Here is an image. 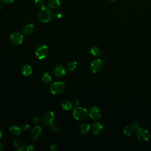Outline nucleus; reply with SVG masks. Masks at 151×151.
Here are the masks:
<instances>
[{
	"label": "nucleus",
	"mask_w": 151,
	"mask_h": 151,
	"mask_svg": "<svg viewBox=\"0 0 151 151\" xmlns=\"http://www.w3.org/2000/svg\"><path fill=\"white\" fill-rule=\"evenodd\" d=\"M34 2H35V5H37V6L38 8H40L44 7V5H45L44 0H35Z\"/></svg>",
	"instance_id": "25"
},
{
	"label": "nucleus",
	"mask_w": 151,
	"mask_h": 151,
	"mask_svg": "<svg viewBox=\"0 0 151 151\" xmlns=\"http://www.w3.org/2000/svg\"><path fill=\"white\" fill-rule=\"evenodd\" d=\"M34 31V26L31 24H28L25 25L23 29H22V32L25 35H29Z\"/></svg>",
	"instance_id": "18"
},
{
	"label": "nucleus",
	"mask_w": 151,
	"mask_h": 151,
	"mask_svg": "<svg viewBox=\"0 0 151 151\" xmlns=\"http://www.w3.org/2000/svg\"><path fill=\"white\" fill-rule=\"evenodd\" d=\"M2 130L0 129V139H1V136H2Z\"/></svg>",
	"instance_id": "35"
},
{
	"label": "nucleus",
	"mask_w": 151,
	"mask_h": 151,
	"mask_svg": "<svg viewBox=\"0 0 151 151\" xmlns=\"http://www.w3.org/2000/svg\"><path fill=\"white\" fill-rule=\"evenodd\" d=\"M90 52L93 55H94V57H100L101 54V52L100 49L97 47H91L90 50Z\"/></svg>",
	"instance_id": "19"
},
{
	"label": "nucleus",
	"mask_w": 151,
	"mask_h": 151,
	"mask_svg": "<svg viewBox=\"0 0 151 151\" xmlns=\"http://www.w3.org/2000/svg\"><path fill=\"white\" fill-rule=\"evenodd\" d=\"M90 129V126L87 123H81L78 127V130L80 133L81 134H86L88 133Z\"/></svg>",
	"instance_id": "16"
},
{
	"label": "nucleus",
	"mask_w": 151,
	"mask_h": 151,
	"mask_svg": "<svg viewBox=\"0 0 151 151\" xmlns=\"http://www.w3.org/2000/svg\"><path fill=\"white\" fill-rule=\"evenodd\" d=\"M76 66H77V63L74 61H71L67 63V68L69 71H73L76 68Z\"/></svg>",
	"instance_id": "23"
},
{
	"label": "nucleus",
	"mask_w": 151,
	"mask_h": 151,
	"mask_svg": "<svg viewBox=\"0 0 151 151\" xmlns=\"http://www.w3.org/2000/svg\"><path fill=\"white\" fill-rule=\"evenodd\" d=\"M42 133V129L39 126H35V127L31 130V137L32 140H37L41 136Z\"/></svg>",
	"instance_id": "11"
},
{
	"label": "nucleus",
	"mask_w": 151,
	"mask_h": 151,
	"mask_svg": "<svg viewBox=\"0 0 151 151\" xmlns=\"http://www.w3.org/2000/svg\"><path fill=\"white\" fill-rule=\"evenodd\" d=\"M92 132L95 135H100L104 131V126L100 122H94L90 126Z\"/></svg>",
	"instance_id": "9"
},
{
	"label": "nucleus",
	"mask_w": 151,
	"mask_h": 151,
	"mask_svg": "<svg viewBox=\"0 0 151 151\" xmlns=\"http://www.w3.org/2000/svg\"><path fill=\"white\" fill-rule=\"evenodd\" d=\"M24 40V37L19 32H14L11 34L9 37V41L13 45H18L21 44Z\"/></svg>",
	"instance_id": "6"
},
{
	"label": "nucleus",
	"mask_w": 151,
	"mask_h": 151,
	"mask_svg": "<svg viewBox=\"0 0 151 151\" xmlns=\"http://www.w3.org/2000/svg\"><path fill=\"white\" fill-rule=\"evenodd\" d=\"M88 115L93 120H96L101 117V113L100 110L97 107L93 106L90 109Z\"/></svg>",
	"instance_id": "10"
},
{
	"label": "nucleus",
	"mask_w": 151,
	"mask_h": 151,
	"mask_svg": "<svg viewBox=\"0 0 151 151\" xmlns=\"http://www.w3.org/2000/svg\"><path fill=\"white\" fill-rule=\"evenodd\" d=\"M34 149H35V148H34V146H32V145H29V146H27L26 150H28V151H32V150H34Z\"/></svg>",
	"instance_id": "32"
},
{
	"label": "nucleus",
	"mask_w": 151,
	"mask_h": 151,
	"mask_svg": "<svg viewBox=\"0 0 151 151\" xmlns=\"http://www.w3.org/2000/svg\"><path fill=\"white\" fill-rule=\"evenodd\" d=\"M21 128L22 130H27L29 129V126L28 124H24Z\"/></svg>",
	"instance_id": "33"
},
{
	"label": "nucleus",
	"mask_w": 151,
	"mask_h": 151,
	"mask_svg": "<svg viewBox=\"0 0 151 151\" xmlns=\"http://www.w3.org/2000/svg\"><path fill=\"white\" fill-rule=\"evenodd\" d=\"M22 128L18 125H12L9 128V133L14 136L19 135L22 132Z\"/></svg>",
	"instance_id": "14"
},
{
	"label": "nucleus",
	"mask_w": 151,
	"mask_h": 151,
	"mask_svg": "<svg viewBox=\"0 0 151 151\" xmlns=\"http://www.w3.org/2000/svg\"><path fill=\"white\" fill-rule=\"evenodd\" d=\"M42 80L44 83H45L47 84H48L51 82L52 77H51V75L49 73H45L44 74L42 77Z\"/></svg>",
	"instance_id": "22"
},
{
	"label": "nucleus",
	"mask_w": 151,
	"mask_h": 151,
	"mask_svg": "<svg viewBox=\"0 0 151 151\" xmlns=\"http://www.w3.org/2000/svg\"><path fill=\"white\" fill-rule=\"evenodd\" d=\"M135 131H136V129L132 124L126 126L123 129V133L126 136L132 135L135 132Z\"/></svg>",
	"instance_id": "15"
},
{
	"label": "nucleus",
	"mask_w": 151,
	"mask_h": 151,
	"mask_svg": "<svg viewBox=\"0 0 151 151\" xmlns=\"http://www.w3.org/2000/svg\"><path fill=\"white\" fill-rule=\"evenodd\" d=\"M21 72L24 76H29L32 74V68L31 65L28 64L23 65L21 68Z\"/></svg>",
	"instance_id": "13"
},
{
	"label": "nucleus",
	"mask_w": 151,
	"mask_h": 151,
	"mask_svg": "<svg viewBox=\"0 0 151 151\" xmlns=\"http://www.w3.org/2000/svg\"><path fill=\"white\" fill-rule=\"evenodd\" d=\"M136 137L139 141L146 142L149 140L150 134L147 130L139 127L136 130Z\"/></svg>",
	"instance_id": "5"
},
{
	"label": "nucleus",
	"mask_w": 151,
	"mask_h": 151,
	"mask_svg": "<svg viewBox=\"0 0 151 151\" xmlns=\"http://www.w3.org/2000/svg\"><path fill=\"white\" fill-rule=\"evenodd\" d=\"M109 1H114V0H109Z\"/></svg>",
	"instance_id": "36"
},
{
	"label": "nucleus",
	"mask_w": 151,
	"mask_h": 151,
	"mask_svg": "<svg viewBox=\"0 0 151 151\" xmlns=\"http://www.w3.org/2000/svg\"><path fill=\"white\" fill-rule=\"evenodd\" d=\"M61 106L64 110H68L72 108L73 104L68 100H64L63 101H62Z\"/></svg>",
	"instance_id": "21"
},
{
	"label": "nucleus",
	"mask_w": 151,
	"mask_h": 151,
	"mask_svg": "<svg viewBox=\"0 0 151 151\" xmlns=\"http://www.w3.org/2000/svg\"><path fill=\"white\" fill-rule=\"evenodd\" d=\"M53 13L49 7L44 6L41 8L38 14V19L40 22L42 23L48 22L52 20Z\"/></svg>",
	"instance_id": "1"
},
{
	"label": "nucleus",
	"mask_w": 151,
	"mask_h": 151,
	"mask_svg": "<svg viewBox=\"0 0 151 151\" xmlns=\"http://www.w3.org/2000/svg\"><path fill=\"white\" fill-rule=\"evenodd\" d=\"M50 150L51 151H57L58 150V147L55 145L53 144L50 146Z\"/></svg>",
	"instance_id": "30"
},
{
	"label": "nucleus",
	"mask_w": 151,
	"mask_h": 151,
	"mask_svg": "<svg viewBox=\"0 0 151 151\" xmlns=\"http://www.w3.org/2000/svg\"><path fill=\"white\" fill-rule=\"evenodd\" d=\"M104 61L105 60L100 58L93 60L90 64V68L92 72L94 73H97L101 71L103 68Z\"/></svg>",
	"instance_id": "4"
},
{
	"label": "nucleus",
	"mask_w": 151,
	"mask_h": 151,
	"mask_svg": "<svg viewBox=\"0 0 151 151\" xmlns=\"http://www.w3.org/2000/svg\"><path fill=\"white\" fill-rule=\"evenodd\" d=\"M52 73L56 77L61 78L65 74V69L62 65H57L53 68Z\"/></svg>",
	"instance_id": "12"
},
{
	"label": "nucleus",
	"mask_w": 151,
	"mask_h": 151,
	"mask_svg": "<svg viewBox=\"0 0 151 151\" xmlns=\"http://www.w3.org/2000/svg\"><path fill=\"white\" fill-rule=\"evenodd\" d=\"M32 123L34 126H38L40 123V117L38 116H35L32 119Z\"/></svg>",
	"instance_id": "26"
},
{
	"label": "nucleus",
	"mask_w": 151,
	"mask_h": 151,
	"mask_svg": "<svg viewBox=\"0 0 151 151\" xmlns=\"http://www.w3.org/2000/svg\"><path fill=\"white\" fill-rule=\"evenodd\" d=\"M54 114L51 111H47L42 116V122L44 124L50 126L54 123Z\"/></svg>",
	"instance_id": "8"
},
{
	"label": "nucleus",
	"mask_w": 151,
	"mask_h": 151,
	"mask_svg": "<svg viewBox=\"0 0 151 151\" xmlns=\"http://www.w3.org/2000/svg\"><path fill=\"white\" fill-rule=\"evenodd\" d=\"M78 103H79V100H78V99H75L73 100V104L75 107H77V106H78Z\"/></svg>",
	"instance_id": "31"
},
{
	"label": "nucleus",
	"mask_w": 151,
	"mask_h": 151,
	"mask_svg": "<svg viewBox=\"0 0 151 151\" xmlns=\"http://www.w3.org/2000/svg\"><path fill=\"white\" fill-rule=\"evenodd\" d=\"M47 4L50 8H57L60 5V1L59 0H48Z\"/></svg>",
	"instance_id": "20"
},
{
	"label": "nucleus",
	"mask_w": 151,
	"mask_h": 151,
	"mask_svg": "<svg viewBox=\"0 0 151 151\" xmlns=\"http://www.w3.org/2000/svg\"><path fill=\"white\" fill-rule=\"evenodd\" d=\"M48 129L50 130V131H51V132L54 133H57L60 131L57 125L54 124V123L48 126Z\"/></svg>",
	"instance_id": "24"
},
{
	"label": "nucleus",
	"mask_w": 151,
	"mask_h": 151,
	"mask_svg": "<svg viewBox=\"0 0 151 151\" xmlns=\"http://www.w3.org/2000/svg\"><path fill=\"white\" fill-rule=\"evenodd\" d=\"M48 53V47L45 45L39 46L35 50V54L40 60L45 58Z\"/></svg>",
	"instance_id": "7"
},
{
	"label": "nucleus",
	"mask_w": 151,
	"mask_h": 151,
	"mask_svg": "<svg viewBox=\"0 0 151 151\" xmlns=\"http://www.w3.org/2000/svg\"><path fill=\"white\" fill-rule=\"evenodd\" d=\"M87 110L81 107H75L73 111V117L77 120H83L87 118L88 116Z\"/></svg>",
	"instance_id": "2"
},
{
	"label": "nucleus",
	"mask_w": 151,
	"mask_h": 151,
	"mask_svg": "<svg viewBox=\"0 0 151 151\" xmlns=\"http://www.w3.org/2000/svg\"><path fill=\"white\" fill-rule=\"evenodd\" d=\"M14 145L18 150H26L27 149V146L25 145L24 143H23V142L19 139H15L14 141Z\"/></svg>",
	"instance_id": "17"
},
{
	"label": "nucleus",
	"mask_w": 151,
	"mask_h": 151,
	"mask_svg": "<svg viewBox=\"0 0 151 151\" xmlns=\"http://www.w3.org/2000/svg\"><path fill=\"white\" fill-rule=\"evenodd\" d=\"M55 17H56L58 19H60V18L63 17V13H62L61 11H57V12H55Z\"/></svg>",
	"instance_id": "29"
},
{
	"label": "nucleus",
	"mask_w": 151,
	"mask_h": 151,
	"mask_svg": "<svg viewBox=\"0 0 151 151\" xmlns=\"http://www.w3.org/2000/svg\"><path fill=\"white\" fill-rule=\"evenodd\" d=\"M65 89V85L62 81H55L50 86V91L53 94L58 95L63 93Z\"/></svg>",
	"instance_id": "3"
},
{
	"label": "nucleus",
	"mask_w": 151,
	"mask_h": 151,
	"mask_svg": "<svg viewBox=\"0 0 151 151\" xmlns=\"http://www.w3.org/2000/svg\"><path fill=\"white\" fill-rule=\"evenodd\" d=\"M0 9H1V5H0Z\"/></svg>",
	"instance_id": "37"
},
{
	"label": "nucleus",
	"mask_w": 151,
	"mask_h": 151,
	"mask_svg": "<svg viewBox=\"0 0 151 151\" xmlns=\"http://www.w3.org/2000/svg\"><path fill=\"white\" fill-rule=\"evenodd\" d=\"M1 2H2L3 4L5 5H8L11 4L14 2V0H0Z\"/></svg>",
	"instance_id": "27"
},
{
	"label": "nucleus",
	"mask_w": 151,
	"mask_h": 151,
	"mask_svg": "<svg viewBox=\"0 0 151 151\" xmlns=\"http://www.w3.org/2000/svg\"><path fill=\"white\" fill-rule=\"evenodd\" d=\"M4 145L1 143V142H0V150H3L4 149Z\"/></svg>",
	"instance_id": "34"
},
{
	"label": "nucleus",
	"mask_w": 151,
	"mask_h": 151,
	"mask_svg": "<svg viewBox=\"0 0 151 151\" xmlns=\"http://www.w3.org/2000/svg\"><path fill=\"white\" fill-rule=\"evenodd\" d=\"M132 124L134 126V127L136 129V130H137L138 128L140 127V123H139L138 122H137V121H134V122H133L132 123Z\"/></svg>",
	"instance_id": "28"
}]
</instances>
